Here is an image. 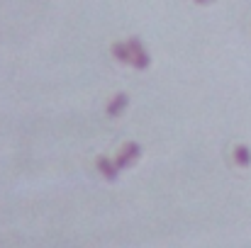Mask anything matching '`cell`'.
Returning a JSON list of instances; mask_svg holds the SVG:
<instances>
[{"label":"cell","instance_id":"1","mask_svg":"<svg viewBox=\"0 0 251 248\" xmlns=\"http://www.w3.org/2000/svg\"><path fill=\"white\" fill-rule=\"evenodd\" d=\"M129 46H132V66L134 68H149L151 59H149L147 49L142 46V42L139 39H129Z\"/></svg>","mask_w":251,"mask_h":248},{"label":"cell","instance_id":"4","mask_svg":"<svg viewBox=\"0 0 251 248\" xmlns=\"http://www.w3.org/2000/svg\"><path fill=\"white\" fill-rule=\"evenodd\" d=\"M112 54H115L117 61H122V64H132V46H129V42H127V44H122V42L112 44Z\"/></svg>","mask_w":251,"mask_h":248},{"label":"cell","instance_id":"3","mask_svg":"<svg viewBox=\"0 0 251 248\" xmlns=\"http://www.w3.org/2000/svg\"><path fill=\"white\" fill-rule=\"evenodd\" d=\"M98 170H100L107 180H117V170H120V168H117V163H112L110 158L100 156V158H98Z\"/></svg>","mask_w":251,"mask_h":248},{"label":"cell","instance_id":"5","mask_svg":"<svg viewBox=\"0 0 251 248\" xmlns=\"http://www.w3.org/2000/svg\"><path fill=\"white\" fill-rule=\"evenodd\" d=\"M127 102H129V97H127L125 92L115 95V97H112V102L107 105V114H110V117H117V114H120V112L127 107Z\"/></svg>","mask_w":251,"mask_h":248},{"label":"cell","instance_id":"2","mask_svg":"<svg viewBox=\"0 0 251 248\" xmlns=\"http://www.w3.org/2000/svg\"><path fill=\"white\" fill-rule=\"evenodd\" d=\"M139 156H142V146H139V144H127V146L120 151V156H117L115 163H117V168L122 170V168H129Z\"/></svg>","mask_w":251,"mask_h":248},{"label":"cell","instance_id":"7","mask_svg":"<svg viewBox=\"0 0 251 248\" xmlns=\"http://www.w3.org/2000/svg\"><path fill=\"white\" fill-rule=\"evenodd\" d=\"M198 2H210V0H198Z\"/></svg>","mask_w":251,"mask_h":248},{"label":"cell","instance_id":"6","mask_svg":"<svg viewBox=\"0 0 251 248\" xmlns=\"http://www.w3.org/2000/svg\"><path fill=\"white\" fill-rule=\"evenodd\" d=\"M234 161L239 165H249L251 163V151L247 146H237V149H234Z\"/></svg>","mask_w":251,"mask_h":248}]
</instances>
